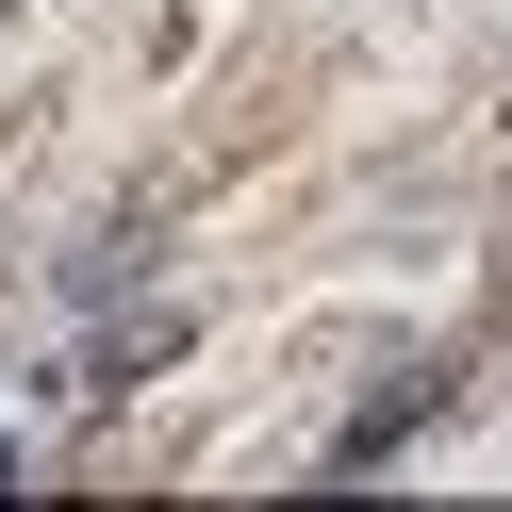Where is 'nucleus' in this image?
I'll return each instance as SVG.
<instances>
[{
	"instance_id": "obj_1",
	"label": "nucleus",
	"mask_w": 512,
	"mask_h": 512,
	"mask_svg": "<svg viewBox=\"0 0 512 512\" xmlns=\"http://www.w3.org/2000/svg\"><path fill=\"white\" fill-rule=\"evenodd\" d=\"M182 331H199L182 298H133V314H116V331L67 364V397H133V380H166V364H182Z\"/></svg>"
},
{
	"instance_id": "obj_2",
	"label": "nucleus",
	"mask_w": 512,
	"mask_h": 512,
	"mask_svg": "<svg viewBox=\"0 0 512 512\" xmlns=\"http://www.w3.org/2000/svg\"><path fill=\"white\" fill-rule=\"evenodd\" d=\"M430 413H446V364H413V380H380V397L347 413V446H331V463H397V446L430 430Z\"/></svg>"
}]
</instances>
